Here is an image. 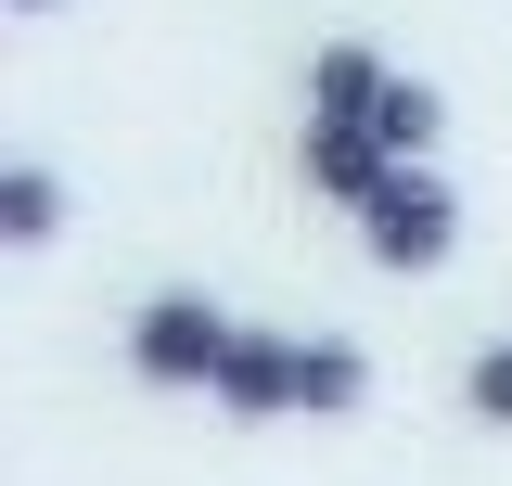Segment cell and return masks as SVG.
<instances>
[{"label": "cell", "mask_w": 512, "mask_h": 486, "mask_svg": "<svg viewBox=\"0 0 512 486\" xmlns=\"http://www.w3.org/2000/svg\"><path fill=\"white\" fill-rule=\"evenodd\" d=\"M205 410H231V423H346V410H372V346L359 333L244 320V346H231V371H218Z\"/></svg>", "instance_id": "cell-1"}, {"label": "cell", "mask_w": 512, "mask_h": 486, "mask_svg": "<svg viewBox=\"0 0 512 486\" xmlns=\"http://www.w3.org/2000/svg\"><path fill=\"white\" fill-rule=\"evenodd\" d=\"M308 116L372 128L397 167H436V141H448V90H436V77H410V64H384L372 39H320V52H308Z\"/></svg>", "instance_id": "cell-2"}, {"label": "cell", "mask_w": 512, "mask_h": 486, "mask_svg": "<svg viewBox=\"0 0 512 486\" xmlns=\"http://www.w3.org/2000/svg\"><path fill=\"white\" fill-rule=\"evenodd\" d=\"M231 346H244V320L205 295V282H154V295L128 307V333H116L128 384H154V397H218Z\"/></svg>", "instance_id": "cell-3"}, {"label": "cell", "mask_w": 512, "mask_h": 486, "mask_svg": "<svg viewBox=\"0 0 512 486\" xmlns=\"http://www.w3.org/2000/svg\"><path fill=\"white\" fill-rule=\"evenodd\" d=\"M346 231H359V256H372L384 282H436L448 256H461V180L448 167H384Z\"/></svg>", "instance_id": "cell-4"}, {"label": "cell", "mask_w": 512, "mask_h": 486, "mask_svg": "<svg viewBox=\"0 0 512 486\" xmlns=\"http://www.w3.org/2000/svg\"><path fill=\"white\" fill-rule=\"evenodd\" d=\"M0 243H13V256L64 243V167H39V154H13V167H0Z\"/></svg>", "instance_id": "cell-5"}, {"label": "cell", "mask_w": 512, "mask_h": 486, "mask_svg": "<svg viewBox=\"0 0 512 486\" xmlns=\"http://www.w3.org/2000/svg\"><path fill=\"white\" fill-rule=\"evenodd\" d=\"M461 423H474V435H512V333L461 359Z\"/></svg>", "instance_id": "cell-6"}, {"label": "cell", "mask_w": 512, "mask_h": 486, "mask_svg": "<svg viewBox=\"0 0 512 486\" xmlns=\"http://www.w3.org/2000/svg\"><path fill=\"white\" fill-rule=\"evenodd\" d=\"M0 13H26V26H39V13H64V0H0Z\"/></svg>", "instance_id": "cell-7"}]
</instances>
